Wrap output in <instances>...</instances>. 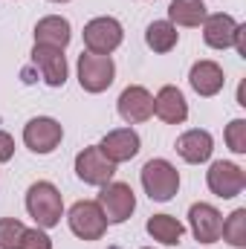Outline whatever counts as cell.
<instances>
[{
    "instance_id": "9a60e30c",
    "label": "cell",
    "mask_w": 246,
    "mask_h": 249,
    "mask_svg": "<svg viewBox=\"0 0 246 249\" xmlns=\"http://www.w3.org/2000/svg\"><path fill=\"white\" fill-rule=\"evenodd\" d=\"M154 113L165 124H183L188 119V102H185L183 90L174 84H165L154 96Z\"/></svg>"
},
{
    "instance_id": "52a82bcc",
    "label": "cell",
    "mask_w": 246,
    "mask_h": 249,
    "mask_svg": "<svg viewBox=\"0 0 246 249\" xmlns=\"http://www.w3.org/2000/svg\"><path fill=\"white\" fill-rule=\"evenodd\" d=\"M113 174H116V165L99 151V145H90L75 157V177L87 186H107Z\"/></svg>"
},
{
    "instance_id": "7402d4cb",
    "label": "cell",
    "mask_w": 246,
    "mask_h": 249,
    "mask_svg": "<svg viewBox=\"0 0 246 249\" xmlns=\"http://www.w3.org/2000/svg\"><path fill=\"white\" fill-rule=\"evenodd\" d=\"M220 238L232 247L244 249L246 247V209H235L226 220H223V229H220Z\"/></svg>"
},
{
    "instance_id": "9c48e42d",
    "label": "cell",
    "mask_w": 246,
    "mask_h": 249,
    "mask_svg": "<svg viewBox=\"0 0 246 249\" xmlns=\"http://www.w3.org/2000/svg\"><path fill=\"white\" fill-rule=\"evenodd\" d=\"M206 183L211 188V194L223 197V200H232L238 197L246 186V174L238 162H229V160H217L211 162V168L206 171Z\"/></svg>"
},
{
    "instance_id": "cb8c5ba5",
    "label": "cell",
    "mask_w": 246,
    "mask_h": 249,
    "mask_svg": "<svg viewBox=\"0 0 246 249\" xmlns=\"http://www.w3.org/2000/svg\"><path fill=\"white\" fill-rule=\"evenodd\" d=\"M226 145L232 154H246V119H232L226 124Z\"/></svg>"
},
{
    "instance_id": "ba28073f",
    "label": "cell",
    "mask_w": 246,
    "mask_h": 249,
    "mask_svg": "<svg viewBox=\"0 0 246 249\" xmlns=\"http://www.w3.org/2000/svg\"><path fill=\"white\" fill-rule=\"evenodd\" d=\"M64 139V127L58 119L53 116H38V119H29L23 127V142L29 151L35 154H53Z\"/></svg>"
},
{
    "instance_id": "4fadbf2b",
    "label": "cell",
    "mask_w": 246,
    "mask_h": 249,
    "mask_svg": "<svg viewBox=\"0 0 246 249\" xmlns=\"http://www.w3.org/2000/svg\"><path fill=\"white\" fill-rule=\"evenodd\" d=\"M32 64L41 70V78H44V84H50V87H64V81H67V55H64V50H53V47H38L35 44V50H32Z\"/></svg>"
},
{
    "instance_id": "8992f818",
    "label": "cell",
    "mask_w": 246,
    "mask_h": 249,
    "mask_svg": "<svg viewBox=\"0 0 246 249\" xmlns=\"http://www.w3.org/2000/svg\"><path fill=\"white\" fill-rule=\"evenodd\" d=\"M96 203L102 206L107 223H124L136 209V194L127 183H113L110 180L107 186H102V194H99Z\"/></svg>"
},
{
    "instance_id": "6da1fadb",
    "label": "cell",
    "mask_w": 246,
    "mask_h": 249,
    "mask_svg": "<svg viewBox=\"0 0 246 249\" xmlns=\"http://www.w3.org/2000/svg\"><path fill=\"white\" fill-rule=\"evenodd\" d=\"M26 212L32 214V220L41 226V229H53L58 226L64 217V197L61 191L41 180V183H32L26 191Z\"/></svg>"
},
{
    "instance_id": "5b68a950",
    "label": "cell",
    "mask_w": 246,
    "mask_h": 249,
    "mask_svg": "<svg viewBox=\"0 0 246 249\" xmlns=\"http://www.w3.org/2000/svg\"><path fill=\"white\" fill-rule=\"evenodd\" d=\"M124 41V29L116 18H93L84 26V47L96 55H110Z\"/></svg>"
},
{
    "instance_id": "ffe728a7",
    "label": "cell",
    "mask_w": 246,
    "mask_h": 249,
    "mask_svg": "<svg viewBox=\"0 0 246 249\" xmlns=\"http://www.w3.org/2000/svg\"><path fill=\"white\" fill-rule=\"evenodd\" d=\"M206 15L209 12L203 0H171L168 6V20L174 26H203Z\"/></svg>"
},
{
    "instance_id": "e0dca14e",
    "label": "cell",
    "mask_w": 246,
    "mask_h": 249,
    "mask_svg": "<svg viewBox=\"0 0 246 249\" xmlns=\"http://www.w3.org/2000/svg\"><path fill=\"white\" fill-rule=\"evenodd\" d=\"M235 32H238V20L226 12L206 15V20H203V41L211 50H229L235 44Z\"/></svg>"
},
{
    "instance_id": "f1b7e54d",
    "label": "cell",
    "mask_w": 246,
    "mask_h": 249,
    "mask_svg": "<svg viewBox=\"0 0 246 249\" xmlns=\"http://www.w3.org/2000/svg\"><path fill=\"white\" fill-rule=\"evenodd\" d=\"M145 249H151V247H145Z\"/></svg>"
},
{
    "instance_id": "3957f363",
    "label": "cell",
    "mask_w": 246,
    "mask_h": 249,
    "mask_svg": "<svg viewBox=\"0 0 246 249\" xmlns=\"http://www.w3.org/2000/svg\"><path fill=\"white\" fill-rule=\"evenodd\" d=\"M67 220H70L72 235L81 238V241H99L107 232V217H105V212H102V206L96 200H78V203H72Z\"/></svg>"
},
{
    "instance_id": "d6986e66",
    "label": "cell",
    "mask_w": 246,
    "mask_h": 249,
    "mask_svg": "<svg viewBox=\"0 0 246 249\" xmlns=\"http://www.w3.org/2000/svg\"><path fill=\"white\" fill-rule=\"evenodd\" d=\"M145 229H148V235L154 241H159L165 247H180V241H183V235H185V226L177 217H171V214H154Z\"/></svg>"
},
{
    "instance_id": "44dd1931",
    "label": "cell",
    "mask_w": 246,
    "mask_h": 249,
    "mask_svg": "<svg viewBox=\"0 0 246 249\" xmlns=\"http://www.w3.org/2000/svg\"><path fill=\"white\" fill-rule=\"evenodd\" d=\"M180 41V32L171 20H154L148 29H145V44L154 50V53H171Z\"/></svg>"
},
{
    "instance_id": "ac0fdd59",
    "label": "cell",
    "mask_w": 246,
    "mask_h": 249,
    "mask_svg": "<svg viewBox=\"0 0 246 249\" xmlns=\"http://www.w3.org/2000/svg\"><path fill=\"white\" fill-rule=\"evenodd\" d=\"M211 151H214V139H211L209 130L191 127V130H185L183 136L177 139V154L183 157L185 162H191V165L206 162L211 157Z\"/></svg>"
},
{
    "instance_id": "30bf717a",
    "label": "cell",
    "mask_w": 246,
    "mask_h": 249,
    "mask_svg": "<svg viewBox=\"0 0 246 249\" xmlns=\"http://www.w3.org/2000/svg\"><path fill=\"white\" fill-rule=\"evenodd\" d=\"M188 226H191V235L200 244H214V241H220L223 214L211 203H194L188 209Z\"/></svg>"
},
{
    "instance_id": "5bb4252c",
    "label": "cell",
    "mask_w": 246,
    "mask_h": 249,
    "mask_svg": "<svg viewBox=\"0 0 246 249\" xmlns=\"http://www.w3.org/2000/svg\"><path fill=\"white\" fill-rule=\"evenodd\" d=\"M188 84H191V90H194L197 96L211 99V96H217V93L223 90V84H226L223 67L217 61H197L191 67V72H188Z\"/></svg>"
},
{
    "instance_id": "2e32d148",
    "label": "cell",
    "mask_w": 246,
    "mask_h": 249,
    "mask_svg": "<svg viewBox=\"0 0 246 249\" xmlns=\"http://www.w3.org/2000/svg\"><path fill=\"white\" fill-rule=\"evenodd\" d=\"M72 41V26L61 15H47L35 23V44L38 47H53V50H67Z\"/></svg>"
},
{
    "instance_id": "603a6c76",
    "label": "cell",
    "mask_w": 246,
    "mask_h": 249,
    "mask_svg": "<svg viewBox=\"0 0 246 249\" xmlns=\"http://www.w3.org/2000/svg\"><path fill=\"white\" fill-rule=\"evenodd\" d=\"M23 229L26 226L18 217H0V249H18Z\"/></svg>"
},
{
    "instance_id": "8fae6325",
    "label": "cell",
    "mask_w": 246,
    "mask_h": 249,
    "mask_svg": "<svg viewBox=\"0 0 246 249\" xmlns=\"http://www.w3.org/2000/svg\"><path fill=\"white\" fill-rule=\"evenodd\" d=\"M116 107H119V116H122L127 124L148 122V119L154 116V96H151L142 84H130V87L122 90Z\"/></svg>"
},
{
    "instance_id": "7a4b0ae2",
    "label": "cell",
    "mask_w": 246,
    "mask_h": 249,
    "mask_svg": "<svg viewBox=\"0 0 246 249\" xmlns=\"http://www.w3.org/2000/svg\"><path fill=\"white\" fill-rule=\"evenodd\" d=\"M142 188L151 200L168 203L180 191V171L168 160H148L142 168Z\"/></svg>"
},
{
    "instance_id": "4316f807",
    "label": "cell",
    "mask_w": 246,
    "mask_h": 249,
    "mask_svg": "<svg viewBox=\"0 0 246 249\" xmlns=\"http://www.w3.org/2000/svg\"><path fill=\"white\" fill-rule=\"evenodd\" d=\"M232 47L238 50V55L246 58V23H238V32H235V44Z\"/></svg>"
},
{
    "instance_id": "83f0119b",
    "label": "cell",
    "mask_w": 246,
    "mask_h": 249,
    "mask_svg": "<svg viewBox=\"0 0 246 249\" xmlns=\"http://www.w3.org/2000/svg\"><path fill=\"white\" fill-rule=\"evenodd\" d=\"M53 3H67V0H53Z\"/></svg>"
},
{
    "instance_id": "277c9868",
    "label": "cell",
    "mask_w": 246,
    "mask_h": 249,
    "mask_svg": "<svg viewBox=\"0 0 246 249\" xmlns=\"http://www.w3.org/2000/svg\"><path fill=\"white\" fill-rule=\"evenodd\" d=\"M116 78V64L110 55L81 53L78 55V84L87 93H105Z\"/></svg>"
},
{
    "instance_id": "484cf974",
    "label": "cell",
    "mask_w": 246,
    "mask_h": 249,
    "mask_svg": "<svg viewBox=\"0 0 246 249\" xmlns=\"http://www.w3.org/2000/svg\"><path fill=\"white\" fill-rule=\"evenodd\" d=\"M12 157H15V139L6 130H0V162H9Z\"/></svg>"
},
{
    "instance_id": "d4e9b609",
    "label": "cell",
    "mask_w": 246,
    "mask_h": 249,
    "mask_svg": "<svg viewBox=\"0 0 246 249\" xmlns=\"http://www.w3.org/2000/svg\"><path fill=\"white\" fill-rule=\"evenodd\" d=\"M18 249H53V241L41 226H35V229H23Z\"/></svg>"
},
{
    "instance_id": "7c38bea8",
    "label": "cell",
    "mask_w": 246,
    "mask_h": 249,
    "mask_svg": "<svg viewBox=\"0 0 246 249\" xmlns=\"http://www.w3.org/2000/svg\"><path fill=\"white\" fill-rule=\"evenodd\" d=\"M139 133L133 130V127H116V130H110L102 142H99V151L113 162V165H119V162H127V160H133L136 154H139Z\"/></svg>"
}]
</instances>
